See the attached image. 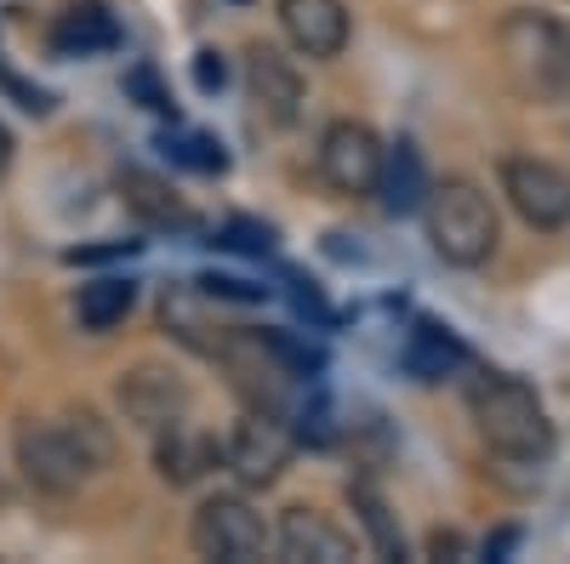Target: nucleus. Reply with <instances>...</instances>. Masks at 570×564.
I'll return each instance as SVG.
<instances>
[{
    "instance_id": "nucleus-1",
    "label": "nucleus",
    "mask_w": 570,
    "mask_h": 564,
    "mask_svg": "<svg viewBox=\"0 0 570 564\" xmlns=\"http://www.w3.org/2000/svg\"><path fill=\"white\" fill-rule=\"evenodd\" d=\"M109 467H115V428L91 405L63 416H29L18 428V474L40 496H75Z\"/></svg>"
},
{
    "instance_id": "nucleus-2",
    "label": "nucleus",
    "mask_w": 570,
    "mask_h": 564,
    "mask_svg": "<svg viewBox=\"0 0 570 564\" xmlns=\"http://www.w3.org/2000/svg\"><path fill=\"white\" fill-rule=\"evenodd\" d=\"M468 416L480 428V439L491 445V456H502V462L542 467L553 456V416L525 376L473 370L468 376Z\"/></svg>"
},
{
    "instance_id": "nucleus-3",
    "label": "nucleus",
    "mask_w": 570,
    "mask_h": 564,
    "mask_svg": "<svg viewBox=\"0 0 570 564\" xmlns=\"http://www.w3.org/2000/svg\"><path fill=\"white\" fill-rule=\"evenodd\" d=\"M497 58L519 98L542 109L570 98V23L553 12H508L497 23Z\"/></svg>"
},
{
    "instance_id": "nucleus-4",
    "label": "nucleus",
    "mask_w": 570,
    "mask_h": 564,
    "mask_svg": "<svg viewBox=\"0 0 570 564\" xmlns=\"http://www.w3.org/2000/svg\"><path fill=\"white\" fill-rule=\"evenodd\" d=\"M422 222H428V246H434L451 268H480V263L497 257L502 222H497L491 195L473 177H445V182L428 188Z\"/></svg>"
},
{
    "instance_id": "nucleus-5",
    "label": "nucleus",
    "mask_w": 570,
    "mask_h": 564,
    "mask_svg": "<svg viewBox=\"0 0 570 564\" xmlns=\"http://www.w3.org/2000/svg\"><path fill=\"white\" fill-rule=\"evenodd\" d=\"M188 542H195L200 558H223V564H252L274 547L263 513L246 496H206L195 525H188Z\"/></svg>"
},
{
    "instance_id": "nucleus-6",
    "label": "nucleus",
    "mask_w": 570,
    "mask_h": 564,
    "mask_svg": "<svg viewBox=\"0 0 570 564\" xmlns=\"http://www.w3.org/2000/svg\"><path fill=\"white\" fill-rule=\"evenodd\" d=\"M497 177H502V195H508V206L519 211L525 228H537V234H564L570 228V177L553 160L508 155L497 166Z\"/></svg>"
},
{
    "instance_id": "nucleus-7",
    "label": "nucleus",
    "mask_w": 570,
    "mask_h": 564,
    "mask_svg": "<svg viewBox=\"0 0 570 564\" xmlns=\"http://www.w3.org/2000/svg\"><path fill=\"white\" fill-rule=\"evenodd\" d=\"M320 182L343 200H360L376 188V166H383V137H376L365 120H331L320 131Z\"/></svg>"
},
{
    "instance_id": "nucleus-8",
    "label": "nucleus",
    "mask_w": 570,
    "mask_h": 564,
    "mask_svg": "<svg viewBox=\"0 0 570 564\" xmlns=\"http://www.w3.org/2000/svg\"><path fill=\"white\" fill-rule=\"evenodd\" d=\"M292 451H297V434L274 410H246L234 422V434L223 439V462L240 485H274L285 474V462H292Z\"/></svg>"
},
{
    "instance_id": "nucleus-9",
    "label": "nucleus",
    "mask_w": 570,
    "mask_h": 564,
    "mask_svg": "<svg viewBox=\"0 0 570 564\" xmlns=\"http://www.w3.org/2000/svg\"><path fill=\"white\" fill-rule=\"evenodd\" d=\"M115 399H120V416L131 422V428H142V434H160L166 422L188 416V383H183L171 365H155V359L131 365L120 376Z\"/></svg>"
},
{
    "instance_id": "nucleus-10",
    "label": "nucleus",
    "mask_w": 570,
    "mask_h": 564,
    "mask_svg": "<svg viewBox=\"0 0 570 564\" xmlns=\"http://www.w3.org/2000/svg\"><path fill=\"white\" fill-rule=\"evenodd\" d=\"M246 98L263 126H297L303 115V75L279 46H252L246 58Z\"/></svg>"
},
{
    "instance_id": "nucleus-11",
    "label": "nucleus",
    "mask_w": 570,
    "mask_h": 564,
    "mask_svg": "<svg viewBox=\"0 0 570 564\" xmlns=\"http://www.w3.org/2000/svg\"><path fill=\"white\" fill-rule=\"evenodd\" d=\"M279 29L303 58L331 63V58H343L354 18H348V0H279Z\"/></svg>"
},
{
    "instance_id": "nucleus-12",
    "label": "nucleus",
    "mask_w": 570,
    "mask_h": 564,
    "mask_svg": "<svg viewBox=\"0 0 570 564\" xmlns=\"http://www.w3.org/2000/svg\"><path fill=\"white\" fill-rule=\"evenodd\" d=\"M274 547L279 558H292V564H348L354 558V536L331 520V513L297 502V507H285L279 513V531H274Z\"/></svg>"
},
{
    "instance_id": "nucleus-13",
    "label": "nucleus",
    "mask_w": 570,
    "mask_h": 564,
    "mask_svg": "<svg viewBox=\"0 0 570 564\" xmlns=\"http://www.w3.org/2000/svg\"><path fill=\"white\" fill-rule=\"evenodd\" d=\"M462 365H468V343L451 332L445 319L416 314V319H411V332L400 337V370L411 376V383L434 388V383H445V376H456Z\"/></svg>"
},
{
    "instance_id": "nucleus-14",
    "label": "nucleus",
    "mask_w": 570,
    "mask_h": 564,
    "mask_svg": "<svg viewBox=\"0 0 570 564\" xmlns=\"http://www.w3.org/2000/svg\"><path fill=\"white\" fill-rule=\"evenodd\" d=\"M217 462H223V445L206 428H195L188 416L166 422V428L155 434V467H160L166 485H200Z\"/></svg>"
},
{
    "instance_id": "nucleus-15",
    "label": "nucleus",
    "mask_w": 570,
    "mask_h": 564,
    "mask_svg": "<svg viewBox=\"0 0 570 564\" xmlns=\"http://www.w3.org/2000/svg\"><path fill=\"white\" fill-rule=\"evenodd\" d=\"M428 188H434V177H428V160H422V149L411 144V137H400V144H383V166H376V188H371V195L383 200V211H389V217L422 211Z\"/></svg>"
},
{
    "instance_id": "nucleus-16",
    "label": "nucleus",
    "mask_w": 570,
    "mask_h": 564,
    "mask_svg": "<svg viewBox=\"0 0 570 564\" xmlns=\"http://www.w3.org/2000/svg\"><path fill=\"white\" fill-rule=\"evenodd\" d=\"M120 200L131 206V217L142 222V228H195V217H188V206L177 200V188L166 182V177H155V171H142V166H120Z\"/></svg>"
},
{
    "instance_id": "nucleus-17",
    "label": "nucleus",
    "mask_w": 570,
    "mask_h": 564,
    "mask_svg": "<svg viewBox=\"0 0 570 564\" xmlns=\"http://www.w3.org/2000/svg\"><path fill=\"white\" fill-rule=\"evenodd\" d=\"M120 46V23L98 7V0H75V7L52 23V52L58 58H98Z\"/></svg>"
},
{
    "instance_id": "nucleus-18",
    "label": "nucleus",
    "mask_w": 570,
    "mask_h": 564,
    "mask_svg": "<svg viewBox=\"0 0 570 564\" xmlns=\"http://www.w3.org/2000/svg\"><path fill=\"white\" fill-rule=\"evenodd\" d=\"M137 308V279L126 274H98V279H86L80 297H75V319H80V332L91 337H104L115 332V325Z\"/></svg>"
},
{
    "instance_id": "nucleus-19",
    "label": "nucleus",
    "mask_w": 570,
    "mask_h": 564,
    "mask_svg": "<svg viewBox=\"0 0 570 564\" xmlns=\"http://www.w3.org/2000/svg\"><path fill=\"white\" fill-rule=\"evenodd\" d=\"M160 319H166V332L177 337V343H188V348H200V354H217V343L228 337V325H212V314H206V291L195 286H171L166 291V303H160Z\"/></svg>"
},
{
    "instance_id": "nucleus-20",
    "label": "nucleus",
    "mask_w": 570,
    "mask_h": 564,
    "mask_svg": "<svg viewBox=\"0 0 570 564\" xmlns=\"http://www.w3.org/2000/svg\"><path fill=\"white\" fill-rule=\"evenodd\" d=\"M348 507L360 513V531L371 536L376 558H405V531H400V520H394L383 485H376V479H354V485H348Z\"/></svg>"
},
{
    "instance_id": "nucleus-21",
    "label": "nucleus",
    "mask_w": 570,
    "mask_h": 564,
    "mask_svg": "<svg viewBox=\"0 0 570 564\" xmlns=\"http://www.w3.org/2000/svg\"><path fill=\"white\" fill-rule=\"evenodd\" d=\"M166 155L177 166H188V171H200V177H223L228 171V155H223V144L212 131H177V137H166Z\"/></svg>"
},
{
    "instance_id": "nucleus-22",
    "label": "nucleus",
    "mask_w": 570,
    "mask_h": 564,
    "mask_svg": "<svg viewBox=\"0 0 570 564\" xmlns=\"http://www.w3.org/2000/svg\"><path fill=\"white\" fill-rule=\"evenodd\" d=\"M279 286H285V303H292V314H297V319H308V332H331V325H337V308L325 303V291L314 286L308 274L285 268V274H279Z\"/></svg>"
},
{
    "instance_id": "nucleus-23",
    "label": "nucleus",
    "mask_w": 570,
    "mask_h": 564,
    "mask_svg": "<svg viewBox=\"0 0 570 564\" xmlns=\"http://www.w3.org/2000/svg\"><path fill=\"white\" fill-rule=\"evenodd\" d=\"M212 246H217V251H240V257H268V251H274V228L257 222V217H228V222L217 228Z\"/></svg>"
},
{
    "instance_id": "nucleus-24",
    "label": "nucleus",
    "mask_w": 570,
    "mask_h": 564,
    "mask_svg": "<svg viewBox=\"0 0 570 564\" xmlns=\"http://www.w3.org/2000/svg\"><path fill=\"white\" fill-rule=\"evenodd\" d=\"M268 337V348L279 354V365L297 376V383H308V376H320L325 370V348L320 343H303L297 332H263Z\"/></svg>"
},
{
    "instance_id": "nucleus-25",
    "label": "nucleus",
    "mask_w": 570,
    "mask_h": 564,
    "mask_svg": "<svg viewBox=\"0 0 570 564\" xmlns=\"http://www.w3.org/2000/svg\"><path fill=\"white\" fill-rule=\"evenodd\" d=\"M126 98H137L149 115H177V103H171V91L160 86V75L149 69V63H137V69H126Z\"/></svg>"
},
{
    "instance_id": "nucleus-26",
    "label": "nucleus",
    "mask_w": 570,
    "mask_h": 564,
    "mask_svg": "<svg viewBox=\"0 0 570 564\" xmlns=\"http://www.w3.org/2000/svg\"><path fill=\"white\" fill-rule=\"evenodd\" d=\"M0 91H7L18 109H29V115H52V91H40L35 80H23L7 58H0Z\"/></svg>"
},
{
    "instance_id": "nucleus-27",
    "label": "nucleus",
    "mask_w": 570,
    "mask_h": 564,
    "mask_svg": "<svg viewBox=\"0 0 570 564\" xmlns=\"http://www.w3.org/2000/svg\"><path fill=\"white\" fill-rule=\"evenodd\" d=\"M200 291L206 303H263V286H252L240 274H200Z\"/></svg>"
},
{
    "instance_id": "nucleus-28",
    "label": "nucleus",
    "mask_w": 570,
    "mask_h": 564,
    "mask_svg": "<svg viewBox=\"0 0 570 564\" xmlns=\"http://www.w3.org/2000/svg\"><path fill=\"white\" fill-rule=\"evenodd\" d=\"M195 86L206 91V98H217V91L228 86V63H223V52H212V46H206V52H195Z\"/></svg>"
},
{
    "instance_id": "nucleus-29",
    "label": "nucleus",
    "mask_w": 570,
    "mask_h": 564,
    "mask_svg": "<svg viewBox=\"0 0 570 564\" xmlns=\"http://www.w3.org/2000/svg\"><path fill=\"white\" fill-rule=\"evenodd\" d=\"M137 251V240H109V246H75L63 263H75V268H91V263H115V257H131Z\"/></svg>"
},
{
    "instance_id": "nucleus-30",
    "label": "nucleus",
    "mask_w": 570,
    "mask_h": 564,
    "mask_svg": "<svg viewBox=\"0 0 570 564\" xmlns=\"http://www.w3.org/2000/svg\"><path fill=\"white\" fill-rule=\"evenodd\" d=\"M12 160H18V137L7 131V120H0V177L12 171Z\"/></svg>"
},
{
    "instance_id": "nucleus-31",
    "label": "nucleus",
    "mask_w": 570,
    "mask_h": 564,
    "mask_svg": "<svg viewBox=\"0 0 570 564\" xmlns=\"http://www.w3.org/2000/svg\"><path fill=\"white\" fill-rule=\"evenodd\" d=\"M428 553L445 558V553H468V547H462V536H434V542H428Z\"/></svg>"
}]
</instances>
